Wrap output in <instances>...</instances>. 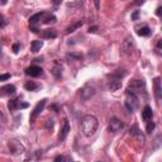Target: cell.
Listing matches in <instances>:
<instances>
[{"mask_svg":"<svg viewBox=\"0 0 162 162\" xmlns=\"http://www.w3.org/2000/svg\"><path fill=\"white\" fill-rule=\"evenodd\" d=\"M98 127H99V122L96 117L94 115H85L81 121V131L84 133V135L86 137H91V135L95 134V132L98 131Z\"/></svg>","mask_w":162,"mask_h":162,"instance_id":"6da1fadb","label":"cell"},{"mask_svg":"<svg viewBox=\"0 0 162 162\" xmlns=\"http://www.w3.org/2000/svg\"><path fill=\"white\" fill-rule=\"evenodd\" d=\"M124 106L127 108L128 113H133L134 110L139 106V96H137V95H135V94H133L132 91L127 90V91H125Z\"/></svg>","mask_w":162,"mask_h":162,"instance_id":"7a4b0ae2","label":"cell"},{"mask_svg":"<svg viewBox=\"0 0 162 162\" xmlns=\"http://www.w3.org/2000/svg\"><path fill=\"white\" fill-rule=\"evenodd\" d=\"M127 90L132 91L137 96H139L141 94L146 95V82H144L143 80H134V81H132L129 84V86H128Z\"/></svg>","mask_w":162,"mask_h":162,"instance_id":"3957f363","label":"cell"},{"mask_svg":"<svg viewBox=\"0 0 162 162\" xmlns=\"http://www.w3.org/2000/svg\"><path fill=\"white\" fill-rule=\"evenodd\" d=\"M8 148H9L10 155L13 156H19L24 152V146L16 139H10L8 142Z\"/></svg>","mask_w":162,"mask_h":162,"instance_id":"277c9868","label":"cell"},{"mask_svg":"<svg viewBox=\"0 0 162 162\" xmlns=\"http://www.w3.org/2000/svg\"><path fill=\"white\" fill-rule=\"evenodd\" d=\"M46 103H47V99H42V100H39L38 103H37V105L34 106V109H33V112L31 113V117H29L31 124L34 123L36 119L41 115L42 112H43V109H45V106H46Z\"/></svg>","mask_w":162,"mask_h":162,"instance_id":"5b68a950","label":"cell"},{"mask_svg":"<svg viewBox=\"0 0 162 162\" xmlns=\"http://www.w3.org/2000/svg\"><path fill=\"white\" fill-rule=\"evenodd\" d=\"M95 88L94 86H90V85H86V86H84L81 90H80V99L82 101H88L89 99H91L94 95H95Z\"/></svg>","mask_w":162,"mask_h":162,"instance_id":"8992f818","label":"cell"},{"mask_svg":"<svg viewBox=\"0 0 162 162\" xmlns=\"http://www.w3.org/2000/svg\"><path fill=\"white\" fill-rule=\"evenodd\" d=\"M123 128H124V123H123L119 118H112V119L109 121V124H108L109 132L117 133V132H119V131H122Z\"/></svg>","mask_w":162,"mask_h":162,"instance_id":"52a82bcc","label":"cell"},{"mask_svg":"<svg viewBox=\"0 0 162 162\" xmlns=\"http://www.w3.org/2000/svg\"><path fill=\"white\" fill-rule=\"evenodd\" d=\"M24 108H28V103H22L20 99H12L9 103H8V109L10 112H14V110H19V109H24Z\"/></svg>","mask_w":162,"mask_h":162,"instance_id":"ba28073f","label":"cell"},{"mask_svg":"<svg viewBox=\"0 0 162 162\" xmlns=\"http://www.w3.org/2000/svg\"><path fill=\"white\" fill-rule=\"evenodd\" d=\"M62 70H63L62 63L59 62L58 59H55L53 66H52V69H51V72H52V75L55 76V79H57V80L62 79Z\"/></svg>","mask_w":162,"mask_h":162,"instance_id":"9c48e42d","label":"cell"},{"mask_svg":"<svg viewBox=\"0 0 162 162\" xmlns=\"http://www.w3.org/2000/svg\"><path fill=\"white\" fill-rule=\"evenodd\" d=\"M134 49V42H133V38L132 37H127L123 43H122V51L125 53V55H129L133 52Z\"/></svg>","mask_w":162,"mask_h":162,"instance_id":"30bf717a","label":"cell"},{"mask_svg":"<svg viewBox=\"0 0 162 162\" xmlns=\"http://www.w3.org/2000/svg\"><path fill=\"white\" fill-rule=\"evenodd\" d=\"M69 132H70V123H69L67 119H65L63 124L61 127V129H59V133H58V141L63 142L67 138V135H69Z\"/></svg>","mask_w":162,"mask_h":162,"instance_id":"8fae6325","label":"cell"},{"mask_svg":"<svg viewBox=\"0 0 162 162\" xmlns=\"http://www.w3.org/2000/svg\"><path fill=\"white\" fill-rule=\"evenodd\" d=\"M42 74H43V70H42V67L39 66H29L28 69H25V75L27 76H31V77H38V76H41Z\"/></svg>","mask_w":162,"mask_h":162,"instance_id":"7c38bea8","label":"cell"},{"mask_svg":"<svg viewBox=\"0 0 162 162\" xmlns=\"http://www.w3.org/2000/svg\"><path fill=\"white\" fill-rule=\"evenodd\" d=\"M15 86L14 85H4L0 88V96H9L15 94Z\"/></svg>","mask_w":162,"mask_h":162,"instance_id":"4fadbf2b","label":"cell"},{"mask_svg":"<svg viewBox=\"0 0 162 162\" xmlns=\"http://www.w3.org/2000/svg\"><path fill=\"white\" fill-rule=\"evenodd\" d=\"M108 88L110 91H117L122 88V80L118 79H109L108 81Z\"/></svg>","mask_w":162,"mask_h":162,"instance_id":"5bb4252c","label":"cell"},{"mask_svg":"<svg viewBox=\"0 0 162 162\" xmlns=\"http://www.w3.org/2000/svg\"><path fill=\"white\" fill-rule=\"evenodd\" d=\"M125 76H127V71L124 69H118L114 72L109 74L108 75V79H118V80H122L123 77H125Z\"/></svg>","mask_w":162,"mask_h":162,"instance_id":"9a60e30c","label":"cell"},{"mask_svg":"<svg viewBox=\"0 0 162 162\" xmlns=\"http://www.w3.org/2000/svg\"><path fill=\"white\" fill-rule=\"evenodd\" d=\"M45 12H41V13H37L34 15H32L29 18V27H36V25L42 20V16H43Z\"/></svg>","mask_w":162,"mask_h":162,"instance_id":"2e32d148","label":"cell"},{"mask_svg":"<svg viewBox=\"0 0 162 162\" xmlns=\"http://www.w3.org/2000/svg\"><path fill=\"white\" fill-rule=\"evenodd\" d=\"M42 37L46 38V39H55L57 37V31L53 28H49V29H45L42 32Z\"/></svg>","mask_w":162,"mask_h":162,"instance_id":"e0dca14e","label":"cell"},{"mask_svg":"<svg viewBox=\"0 0 162 162\" xmlns=\"http://www.w3.org/2000/svg\"><path fill=\"white\" fill-rule=\"evenodd\" d=\"M129 133H131V135H134V137H137V138H138L142 143L144 142V137H143V134L141 133V131H139V128H138V125H137V124H134V125L131 128Z\"/></svg>","mask_w":162,"mask_h":162,"instance_id":"ac0fdd59","label":"cell"},{"mask_svg":"<svg viewBox=\"0 0 162 162\" xmlns=\"http://www.w3.org/2000/svg\"><path fill=\"white\" fill-rule=\"evenodd\" d=\"M84 23H85V20H79V22H76V23L71 24L70 27H67V29H66V34H71V33H74L75 31H77L79 28L82 27Z\"/></svg>","mask_w":162,"mask_h":162,"instance_id":"d6986e66","label":"cell"},{"mask_svg":"<svg viewBox=\"0 0 162 162\" xmlns=\"http://www.w3.org/2000/svg\"><path fill=\"white\" fill-rule=\"evenodd\" d=\"M152 117H153L152 108L146 105V106H144V109H143V112H142V119L147 122V121H149V119H152Z\"/></svg>","mask_w":162,"mask_h":162,"instance_id":"ffe728a7","label":"cell"},{"mask_svg":"<svg viewBox=\"0 0 162 162\" xmlns=\"http://www.w3.org/2000/svg\"><path fill=\"white\" fill-rule=\"evenodd\" d=\"M42 47H43V42L42 41H33L31 43V52L37 53L38 51H41Z\"/></svg>","mask_w":162,"mask_h":162,"instance_id":"44dd1931","label":"cell"},{"mask_svg":"<svg viewBox=\"0 0 162 162\" xmlns=\"http://www.w3.org/2000/svg\"><path fill=\"white\" fill-rule=\"evenodd\" d=\"M153 86H155V94H156V98L157 100L161 99V81L160 77H156L153 80Z\"/></svg>","mask_w":162,"mask_h":162,"instance_id":"7402d4cb","label":"cell"},{"mask_svg":"<svg viewBox=\"0 0 162 162\" xmlns=\"http://www.w3.org/2000/svg\"><path fill=\"white\" fill-rule=\"evenodd\" d=\"M42 20H43L45 24H51V23H56L57 18L53 15V14H48V13H45L43 16H42Z\"/></svg>","mask_w":162,"mask_h":162,"instance_id":"603a6c76","label":"cell"},{"mask_svg":"<svg viewBox=\"0 0 162 162\" xmlns=\"http://www.w3.org/2000/svg\"><path fill=\"white\" fill-rule=\"evenodd\" d=\"M137 33H138V36H141V37H148L151 34V28L148 27V25H143V27L138 28Z\"/></svg>","mask_w":162,"mask_h":162,"instance_id":"cb8c5ba5","label":"cell"},{"mask_svg":"<svg viewBox=\"0 0 162 162\" xmlns=\"http://www.w3.org/2000/svg\"><path fill=\"white\" fill-rule=\"evenodd\" d=\"M24 89L28 90V91H36L38 89V85L34 81H28L24 84Z\"/></svg>","mask_w":162,"mask_h":162,"instance_id":"d4e9b609","label":"cell"},{"mask_svg":"<svg viewBox=\"0 0 162 162\" xmlns=\"http://www.w3.org/2000/svg\"><path fill=\"white\" fill-rule=\"evenodd\" d=\"M66 57H67V58H71V59H74V61H81L84 56H82L81 53L71 52V53H67V55H66Z\"/></svg>","mask_w":162,"mask_h":162,"instance_id":"484cf974","label":"cell"},{"mask_svg":"<svg viewBox=\"0 0 162 162\" xmlns=\"http://www.w3.org/2000/svg\"><path fill=\"white\" fill-rule=\"evenodd\" d=\"M84 2L82 0H75L72 3H67V8H71V9H76V8H80L82 6Z\"/></svg>","mask_w":162,"mask_h":162,"instance_id":"4316f807","label":"cell"},{"mask_svg":"<svg viewBox=\"0 0 162 162\" xmlns=\"http://www.w3.org/2000/svg\"><path fill=\"white\" fill-rule=\"evenodd\" d=\"M155 127H156V124L153 123V122H151V119L149 121H147V125H146V132L149 134V133H152V131L155 129Z\"/></svg>","mask_w":162,"mask_h":162,"instance_id":"83f0119b","label":"cell"},{"mask_svg":"<svg viewBox=\"0 0 162 162\" xmlns=\"http://www.w3.org/2000/svg\"><path fill=\"white\" fill-rule=\"evenodd\" d=\"M55 161H72V157L59 155V156H56V157H55Z\"/></svg>","mask_w":162,"mask_h":162,"instance_id":"f1b7e54d","label":"cell"},{"mask_svg":"<svg viewBox=\"0 0 162 162\" xmlns=\"http://www.w3.org/2000/svg\"><path fill=\"white\" fill-rule=\"evenodd\" d=\"M8 24V22H6V19H5V16L0 13V28H4L5 25Z\"/></svg>","mask_w":162,"mask_h":162,"instance_id":"f546056e","label":"cell"},{"mask_svg":"<svg viewBox=\"0 0 162 162\" xmlns=\"http://www.w3.org/2000/svg\"><path fill=\"white\" fill-rule=\"evenodd\" d=\"M49 109H52V110H55L56 113H58V112H61V106L59 105H57V104H52L49 106Z\"/></svg>","mask_w":162,"mask_h":162,"instance_id":"4dcf8cb0","label":"cell"},{"mask_svg":"<svg viewBox=\"0 0 162 162\" xmlns=\"http://www.w3.org/2000/svg\"><path fill=\"white\" fill-rule=\"evenodd\" d=\"M10 79V74H4V75H0V81H6Z\"/></svg>","mask_w":162,"mask_h":162,"instance_id":"1f68e13d","label":"cell"},{"mask_svg":"<svg viewBox=\"0 0 162 162\" xmlns=\"http://www.w3.org/2000/svg\"><path fill=\"white\" fill-rule=\"evenodd\" d=\"M139 18V10H134L132 14V20H138Z\"/></svg>","mask_w":162,"mask_h":162,"instance_id":"d6a6232c","label":"cell"},{"mask_svg":"<svg viewBox=\"0 0 162 162\" xmlns=\"http://www.w3.org/2000/svg\"><path fill=\"white\" fill-rule=\"evenodd\" d=\"M19 49H20V45H19V43H14V45H13V52H14V53H18Z\"/></svg>","mask_w":162,"mask_h":162,"instance_id":"836d02e7","label":"cell"},{"mask_svg":"<svg viewBox=\"0 0 162 162\" xmlns=\"http://www.w3.org/2000/svg\"><path fill=\"white\" fill-rule=\"evenodd\" d=\"M96 31H98V27H96V25H94V27H90V28H89V33H96Z\"/></svg>","mask_w":162,"mask_h":162,"instance_id":"e575fe53","label":"cell"},{"mask_svg":"<svg viewBox=\"0 0 162 162\" xmlns=\"http://www.w3.org/2000/svg\"><path fill=\"white\" fill-rule=\"evenodd\" d=\"M94 4H95V8L99 10L100 9V0H94Z\"/></svg>","mask_w":162,"mask_h":162,"instance_id":"d590c367","label":"cell"},{"mask_svg":"<svg viewBox=\"0 0 162 162\" xmlns=\"http://www.w3.org/2000/svg\"><path fill=\"white\" fill-rule=\"evenodd\" d=\"M52 3H53L56 6H57V5H59V4L62 3V0H52Z\"/></svg>","mask_w":162,"mask_h":162,"instance_id":"8d00e7d4","label":"cell"},{"mask_svg":"<svg viewBox=\"0 0 162 162\" xmlns=\"http://www.w3.org/2000/svg\"><path fill=\"white\" fill-rule=\"evenodd\" d=\"M47 122H48V123H47V127H48V128H52V127H53V121H47Z\"/></svg>","mask_w":162,"mask_h":162,"instance_id":"74e56055","label":"cell"},{"mask_svg":"<svg viewBox=\"0 0 162 162\" xmlns=\"http://www.w3.org/2000/svg\"><path fill=\"white\" fill-rule=\"evenodd\" d=\"M161 10H162V8H161V6H158V8H157V9H156V14H157L158 16L161 15Z\"/></svg>","mask_w":162,"mask_h":162,"instance_id":"f35d334b","label":"cell"},{"mask_svg":"<svg viewBox=\"0 0 162 162\" xmlns=\"http://www.w3.org/2000/svg\"><path fill=\"white\" fill-rule=\"evenodd\" d=\"M161 46H162V42H161V41H158V43H157V52H160Z\"/></svg>","mask_w":162,"mask_h":162,"instance_id":"ab89813d","label":"cell"},{"mask_svg":"<svg viewBox=\"0 0 162 162\" xmlns=\"http://www.w3.org/2000/svg\"><path fill=\"white\" fill-rule=\"evenodd\" d=\"M135 3H137L138 5H141V4H143V3H144V0H135Z\"/></svg>","mask_w":162,"mask_h":162,"instance_id":"60d3db41","label":"cell"},{"mask_svg":"<svg viewBox=\"0 0 162 162\" xmlns=\"http://www.w3.org/2000/svg\"><path fill=\"white\" fill-rule=\"evenodd\" d=\"M0 3H2V5H5V4L8 3V0H2V2H0Z\"/></svg>","mask_w":162,"mask_h":162,"instance_id":"b9f144b4","label":"cell"}]
</instances>
